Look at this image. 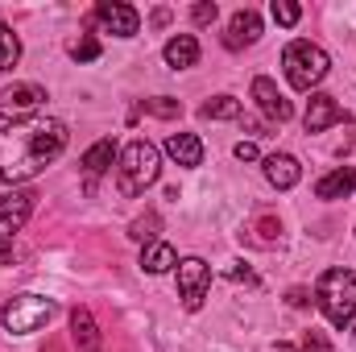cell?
Instances as JSON below:
<instances>
[{"label":"cell","mask_w":356,"mask_h":352,"mask_svg":"<svg viewBox=\"0 0 356 352\" xmlns=\"http://www.w3.org/2000/svg\"><path fill=\"white\" fill-rule=\"evenodd\" d=\"M261 38V17L253 13V8H241V13H232V21H228V33H224V46L228 50H241V46H253Z\"/></svg>","instance_id":"12"},{"label":"cell","mask_w":356,"mask_h":352,"mask_svg":"<svg viewBox=\"0 0 356 352\" xmlns=\"http://www.w3.org/2000/svg\"><path fill=\"white\" fill-rule=\"evenodd\" d=\"M175 265H178V253L166 241H154V245L141 249V269H145V273H166V269H175Z\"/></svg>","instance_id":"18"},{"label":"cell","mask_w":356,"mask_h":352,"mask_svg":"<svg viewBox=\"0 0 356 352\" xmlns=\"http://www.w3.org/2000/svg\"><path fill=\"white\" fill-rule=\"evenodd\" d=\"M253 99H257V108L266 112L269 120H277V125H286L290 116H294V108H290V99L277 91V83L273 79H266V75H257L253 79Z\"/></svg>","instance_id":"11"},{"label":"cell","mask_w":356,"mask_h":352,"mask_svg":"<svg viewBox=\"0 0 356 352\" xmlns=\"http://www.w3.org/2000/svg\"><path fill=\"white\" fill-rule=\"evenodd\" d=\"M353 191H356V166H340V170H332V175H323L315 182V195L319 199H344Z\"/></svg>","instance_id":"16"},{"label":"cell","mask_w":356,"mask_h":352,"mask_svg":"<svg viewBox=\"0 0 356 352\" xmlns=\"http://www.w3.org/2000/svg\"><path fill=\"white\" fill-rule=\"evenodd\" d=\"M216 13H220V8H216V0H199V4L191 8V21H195V25H211V21H216Z\"/></svg>","instance_id":"26"},{"label":"cell","mask_w":356,"mask_h":352,"mask_svg":"<svg viewBox=\"0 0 356 352\" xmlns=\"http://www.w3.org/2000/svg\"><path fill=\"white\" fill-rule=\"evenodd\" d=\"M175 269H178V298H182V307L199 311L203 298H207V290H211V265L203 262V257H182Z\"/></svg>","instance_id":"6"},{"label":"cell","mask_w":356,"mask_h":352,"mask_svg":"<svg viewBox=\"0 0 356 352\" xmlns=\"http://www.w3.org/2000/svg\"><path fill=\"white\" fill-rule=\"evenodd\" d=\"M266 178L277 186V191H290L298 178H302V166L294 154H269L266 158Z\"/></svg>","instance_id":"13"},{"label":"cell","mask_w":356,"mask_h":352,"mask_svg":"<svg viewBox=\"0 0 356 352\" xmlns=\"http://www.w3.org/2000/svg\"><path fill=\"white\" fill-rule=\"evenodd\" d=\"M236 158H241V162H257V145H253V141H241V145H236Z\"/></svg>","instance_id":"28"},{"label":"cell","mask_w":356,"mask_h":352,"mask_svg":"<svg viewBox=\"0 0 356 352\" xmlns=\"http://www.w3.org/2000/svg\"><path fill=\"white\" fill-rule=\"evenodd\" d=\"M112 158H116V141H112V137L95 141L88 154H83V170H88V178H99L104 170H112Z\"/></svg>","instance_id":"19"},{"label":"cell","mask_w":356,"mask_h":352,"mask_svg":"<svg viewBox=\"0 0 356 352\" xmlns=\"http://www.w3.org/2000/svg\"><path fill=\"white\" fill-rule=\"evenodd\" d=\"M67 125L50 116L17 120L0 133V178L4 182H29L38 178L63 150H67Z\"/></svg>","instance_id":"1"},{"label":"cell","mask_w":356,"mask_h":352,"mask_svg":"<svg viewBox=\"0 0 356 352\" xmlns=\"http://www.w3.org/2000/svg\"><path fill=\"white\" fill-rule=\"evenodd\" d=\"M17 58H21V42H17V33L0 21V71H13Z\"/></svg>","instance_id":"22"},{"label":"cell","mask_w":356,"mask_h":352,"mask_svg":"<svg viewBox=\"0 0 356 352\" xmlns=\"http://www.w3.org/2000/svg\"><path fill=\"white\" fill-rule=\"evenodd\" d=\"M71 336H75L79 352H95L99 349V332H95V319H91L88 307H75V311H71Z\"/></svg>","instance_id":"17"},{"label":"cell","mask_w":356,"mask_h":352,"mask_svg":"<svg viewBox=\"0 0 356 352\" xmlns=\"http://www.w3.org/2000/svg\"><path fill=\"white\" fill-rule=\"evenodd\" d=\"M71 54H75L79 63H95V58H99V42L88 33V38H79V42L71 46Z\"/></svg>","instance_id":"25"},{"label":"cell","mask_w":356,"mask_h":352,"mask_svg":"<svg viewBox=\"0 0 356 352\" xmlns=\"http://www.w3.org/2000/svg\"><path fill=\"white\" fill-rule=\"evenodd\" d=\"M232 278H236V282H249V286H257V273H253V269H245V265H236V269H232Z\"/></svg>","instance_id":"30"},{"label":"cell","mask_w":356,"mask_h":352,"mask_svg":"<svg viewBox=\"0 0 356 352\" xmlns=\"http://www.w3.org/2000/svg\"><path fill=\"white\" fill-rule=\"evenodd\" d=\"M158 232H162V216H158V211H145V216H137V220L129 224V237L141 241V245H154Z\"/></svg>","instance_id":"21"},{"label":"cell","mask_w":356,"mask_h":352,"mask_svg":"<svg viewBox=\"0 0 356 352\" xmlns=\"http://www.w3.org/2000/svg\"><path fill=\"white\" fill-rule=\"evenodd\" d=\"M33 191H13L0 199V241H13L25 228V220L33 216Z\"/></svg>","instance_id":"8"},{"label":"cell","mask_w":356,"mask_h":352,"mask_svg":"<svg viewBox=\"0 0 356 352\" xmlns=\"http://www.w3.org/2000/svg\"><path fill=\"white\" fill-rule=\"evenodd\" d=\"M42 99H46V91L38 88V83H13V88L0 91V116L13 120V125L29 120V112H38Z\"/></svg>","instance_id":"7"},{"label":"cell","mask_w":356,"mask_h":352,"mask_svg":"<svg viewBox=\"0 0 356 352\" xmlns=\"http://www.w3.org/2000/svg\"><path fill=\"white\" fill-rule=\"evenodd\" d=\"M315 303H319V311L327 315V323H336V328H348L356 319V273L353 269H327L323 278H319V286H315Z\"/></svg>","instance_id":"4"},{"label":"cell","mask_w":356,"mask_h":352,"mask_svg":"<svg viewBox=\"0 0 356 352\" xmlns=\"http://www.w3.org/2000/svg\"><path fill=\"white\" fill-rule=\"evenodd\" d=\"M336 120H344V112H340L336 95L311 91V99H307V112H302V125H307V133H323V129H332Z\"/></svg>","instance_id":"10"},{"label":"cell","mask_w":356,"mask_h":352,"mask_svg":"<svg viewBox=\"0 0 356 352\" xmlns=\"http://www.w3.org/2000/svg\"><path fill=\"white\" fill-rule=\"evenodd\" d=\"M282 67H286V79H290L294 91H315L327 79L332 58H327L323 46H315V42H307V38H294V42L282 50Z\"/></svg>","instance_id":"3"},{"label":"cell","mask_w":356,"mask_h":352,"mask_svg":"<svg viewBox=\"0 0 356 352\" xmlns=\"http://www.w3.org/2000/svg\"><path fill=\"white\" fill-rule=\"evenodd\" d=\"M162 54H166V67H170V71H186V67L199 63V42H195L191 33H175Z\"/></svg>","instance_id":"14"},{"label":"cell","mask_w":356,"mask_h":352,"mask_svg":"<svg viewBox=\"0 0 356 352\" xmlns=\"http://www.w3.org/2000/svg\"><path fill=\"white\" fill-rule=\"evenodd\" d=\"M269 13H273V21H277V25H298V17H302V8H298V4H290V0H273V8H269Z\"/></svg>","instance_id":"24"},{"label":"cell","mask_w":356,"mask_h":352,"mask_svg":"<svg viewBox=\"0 0 356 352\" xmlns=\"http://www.w3.org/2000/svg\"><path fill=\"white\" fill-rule=\"evenodd\" d=\"M269 352H298V349H290V344H273Z\"/></svg>","instance_id":"31"},{"label":"cell","mask_w":356,"mask_h":352,"mask_svg":"<svg viewBox=\"0 0 356 352\" xmlns=\"http://www.w3.org/2000/svg\"><path fill=\"white\" fill-rule=\"evenodd\" d=\"M141 108H145L149 116H162V120H175V116H182V104H178V99H170V95H154V99H141Z\"/></svg>","instance_id":"23"},{"label":"cell","mask_w":356,"mask_h":352,"mask_svg":"<svg viewBox=\"0 0 356 352\" xmlns=\"http://www.w3.org/2000/svg\"><path fill=\"white\" fill-rule=\"evenodd\" d=\"M50 352H58V349H50Z\"/></svg>","instance_id":"32"},{"label":"cell","mask_w":356,"mask_h":352,"mask_svg":"<svg viewBox=\"0 0 356 352\" xmlns=\"http://www.w3.org/2000/svg\"><path fill=\"white\" fill-rule=\"evenodd\" d=\"M286 303H290V307H307V303H311V294H307V290H298V286H294V290H290V294H286Z\"/></svg>","instance_id":"29"},{"label":"cell","mask_w":356,"mask_h":352,"mask_svg":"<svg viewBox=\"0 0 356 352\" xmlns=\"http://www.w3.org/2000/svg\"><path fill=\"white\" fill-rule=\"evenodd\" d=\"M166 154L175 158L178 166H199L203 162V141L195 133H170L166 137Z\"/></svg>","instance_id":"15"},{"label":"cell","mask_w":356,"mask_h":352,"mask_svg":"<svg viewBox=\"0 0 356 352\" xmlns=\"http://www.w3.org/2000/svg\"><path fill=\"white\" fill-rule=\"evenodd\" d=\"M199 116L203 120H241L245 112H241V99L236 95H216V99H207L199 108Z\"/></svg>","instance_id":"20"},{"label":"cell","mask_w":356,"mask_h":352,"mask_svg":"<svg viewBox=\"0 0 356 352\" xmlns=\"http://www.w3.org/2000/svg\"><path fill=\"white\" fill-rule=\"evenodd\" d=\"M54 298H42V294H13L0 311V323L4 332L13 336H29V332H42L50 319H54Z\"/></svg>","instance_id":"5"},{"label":"cell","mask_w":356,"mask_h":352,"mask_svg":"<svg viewBox=\"0 0 356 352\" xmlns=\"http://www.w3.org/2000/svg\"><path fill=\"white\" fill-rule=\"evenodd\" d=\"M95 21H99L108 33H116V38H133V33L141 29L137 8H133V4H120V0H99V4H95Z\"/></svg>","instance_id":"9"},{"label":"cell","mask_w":356,"mask_h":352,"mask_svg":"<svg viewBox=\"0 0 356 352\" xmlns=\"http://www.w3.org/2000/svg\"><path fill=\"white\" fill-rule=\"evenodd\" d=\"M302 352H332V344H327V336L323 332H307V340H302Z\"/></svg>","instance_id":"27"},{"label":"cell","mask_w":356,"mask_h":352,"mask_svg":"<svg viewBox=\"0 0 356 352\" xmlns=\"http://www.w3.org/2000/svg\"><path fill=\"white\" fill-rule=\"evenodd\" d=\"M162 175V154L154 141H129L120 150V162H116V186L120 195H145V186H154Z\"/></svg>","instance_id":"2"}]
</instances>
